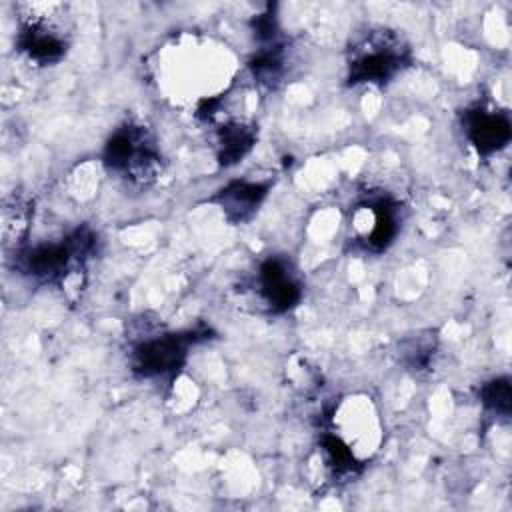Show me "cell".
Wrapping results in <instances>:
<instances>
[{
    "instance_id": "6da1fadb",
    "label": "cell",
    "mask_w": 512,
    "mask_h": 512,
    "mask_svg": "<svg viewBox=\"0 0 512 512\" xmlns=\"http://www.w3.org/2000/svg\"><path fill=\"white\" fill-rule=\"evenodd\" d=\"M94 248V234L88 228H78L62 242H44L22 250L16 256V266L22 274L38 282H62L64 276L80 264Z\"/></svg>"
},
{
    "instance_id": "7a4b0ae2",
    "label": "cell",
    "mask_w": 512,
    "mask_h": 512,
    "mask_svg": "<svg viewBox=\"0 0 512 512\" xmlns=\"http://www.w3.org/2000/svg\"><path fill=\"white\" fill-rule=\"evenodd\" d=\"M104 164L132 182H150L160 168V156L148 132L142 126L118 128L104 146Z\"/></svg>"
},
{
    "instance_id": "3957f363",
    "label": "cell",
    "mask_w": 512,
    "mask_h": 512,
    "mask_svg": "<svg viewBox=\"0 0 512 512\" xmlns=\"http://www.w3.org/2000/svg\"><path fill=\"white\" fill-rule=\"evenodd\" d=\"M408 62V50L400 40L378 32L352 50L348 62V84H386Z\"/></svg>"
},
{
    "instance_id": "277c9868",
    "label": "cell",
    "mask_w": 512,
    "mask_h": 512,
    "mask_svg": "<svg viewBox=\"0 0 512 512\" xmlns=\"http://www.w3.org/2000/svg\"><path fill=\"white\" fill-rule=\"evenodd\" d=\"M208 332L188 330L144 340L132 352V370L140 378H164L176 374L186 362L188 346L206 338Z\"/></svg>"
},
{
    "instance_id": "5b68a950",
    "label": "cell",
    "mask_w": 512,
    "mask_h": 512,
    "mask_svg": "<svg viewBox=\"0 0 512 512\" xmlns=\"http://www.w3.org/2000/svg\"><path fill=\"white\" fill-rule=\"evenodd\" d=\"M258 288L268 308L278 314L292 310L302 296L300 284L288 264L280 258H268L262 262L258 270Z\"/></svg>"
},
{
    "instance_id": "8992f818",
    "label": "cell",
    "mask_w": 512,
    "mask_h": 512,
    "mask_svg": "<svg viewBox=\"0 0 512 512\" xmlns=\"http://www.w3.org/2000/svg\"><path fill=\"white\" fill-rule=\"evenodd\" d=\"M464 130L474 148L484 156L502 150L512 136L508 116L484 108H472L464 114Z\"/></svg>"
},
{
    "instance_id": "52a82bcc",
    "label": "cell",
    "mask_w": 512,
    "mask_h": 512,
    "mask_svg": "<svg viewBox=\"0 0 512 512\" xmlns=\"http://www.w3.org/2000/svg\"><path fill=\"white\" fill-rule=\"evenodd\" d=\"M268 188H270V184L234 180L228 186H224L222 190H218V194L212 198V202H216L222 208L226 220H230L234 224H242L256 214L258 206L262 204V200L268 194Z\"/></svg>"
},
{
    "instance_id": "ba28073f",
    "label": "cell",
    "mask_w": 512,
    "mask_h": 512,
    "mask_svg": "<svg viewBox=\"0 0 512 512\" xmlns=\"http://www.w3.org/2000/svg\"><path fill=\"white\" fill-rule=\"evenodd\" d=\"M18 50L36 64L58 62L66 52L64 36L46 22L30 20L18 32Z\"/></svg>"
},
{
    "instance_id": "9c48e42d",
    "label": "cell",
    "mask_w": 512,
    "mask_h": 512,
    "mask_svg": "<svg viewBox=\"0 0 512 512\" xmlns=\"http://www.w3.org/2000/svg\"><path fill=\"white\" fill-rule=\"evenodd\" d=\"M256 142L254 126L244 122H228L218 130V164L232 166L240 162Z\"/></svg>"
},
{
    "instance_id": "30bf717a",
    "label": "cell",
    "mask_w": 512,
    "mask_h": 512,
    "mask_svg": "<svg viewBox=\"0 0 512 512\" xmlns=\"http://www.w3.org/2000/svg\"><path fill=\"white\" fill-rule=\"evenodd\" d=\"M480 402L500 414V416H508L510 408H512V390H510V378L508 376H500L494 378L490 382H486L480 388Z\"/></svg>"
},
{
    "instance_id": "8fae6325",
    "label": "cell",
    "mask_w": 512,
    "mask_h": 512,
    "mask_svg": "<svg viewBox=\"0 0 512 512\" xmlns=\"http://www.w3.org/2000/svg\"><path fill=\"white\" fill-rule=\"evenodd\" d=\"M322 446L326 450L330 466L336 472H352V468L356 466L354 454L350 452V448L338 436H324Z\"/></svg>"
}]
</instances>
